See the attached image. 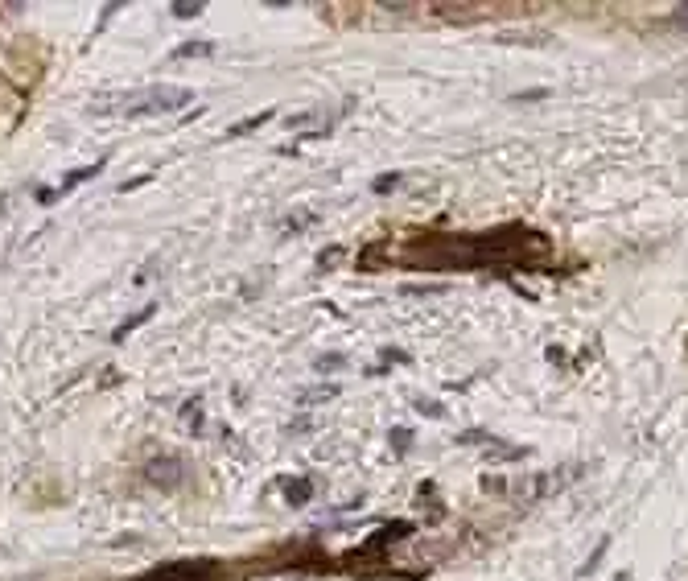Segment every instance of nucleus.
I'll list each match as a JSON object with an SVG mask.
<instances>
[{
    "label": "nucleus",
    "mask_w": 688,
    "mask_h": 581,
    "mask_svg": "<svg viewBox=\"0 0 688 581\" xmlns=\"http://www.w3.org/2000/svg\"><path fill=\"white\" fill-rule=\"evenodd\" d=\"M194 99L190 87H174V83H157V87H141V91H128L116 99V112L120 116H169L186 108Z\"/></svg>",
    "instance_id": "f257e3e1"
},
{
    "label": "nucleus",
    "mask_w": 688,
    "mask_h": 581,
    "mask_svg": "<svg viewBox=\"0 0 688 581\" xmlns=\"http://www.w3.org/2000/svg\"><path fill=\"white\" fill-rule=\"evenodd\" d=\"M145 474H149V483H157L161 491H174V487L186 483V462L182 458H153Z\"/></svg>",
    "instance_id": "f03ea898"
},
{
    "label": "nucleus",
    "mask_w": 688,
    "mask_h": 581,
    "mask_svg": "<svg viewBox=\"0 0 688 581\" xmlns=\"http://www.w3.org/2000/svg\"><path fill=\"white\" fill-rule=\"evenodd\" d=\"M141 581H215V573H211V565H165Z\"/></svg>",
    "instance_id": "7ed1b4c3"
},
{
    "label": "nucleus",
    "mask_w": 688,
    "mask_h": 581,
    "mask_svg": "<svg viewBox=\"0 0 688 581\" xmlns=\"http://www.w3.org/2000/svg\"><path fill=\"white\" fill-rule=\"evenodd\" d=\"M285 499L293 507H305L309 499H314V483H309V478H289V483H285Z\"/></svg>",
    "instance_id": "20e7f679"
},
{
    "label": "nucleus",
    "mask_w": 688,
    "mask_h": 581,
    "mask_svg": "<svg viewBox=\"0 0 688 581\" xmlns=\"http://www.w3.org/2000/svg\"><path fill=\"white\" fill-rule=\"evenodd\" d=\"M153 314H157V305H145V310H141V314H136V318L120 322V326H116V334H112V343H124V338H128V334H132L136 326H141V322H149Z\"/></svg>",
    "instance_id": "39448f33"
},
{
    "label": "nucleus",
    "mask_w": 688,
    "mask_h": 581,
    "mask_svg": "<svg viewBox=\"0 0 688 581\" xmlns=\"http://www.w3.org/2000/svg\"><path fill=\"white\" fill-rule=\"evenodd\" d=\"M264 120H272V112H260V116H248L244 124H235V128H231V136H244V132H252V128H260Z\"/></svg>",
    "instance_id": "423d86ee"
},
{
    "label": "nucleus",
    "mask_w": 688,
    "mask_h": 581,
    "mask_svg": "<svg viewBox=\"0 0 688 581\" xmlns=\"http://www.w3.org/2000/svg\"><path fill=\"white\" fill-rule=\"evenodd\" d=\"M606 549H610V540H602V544H598V553H594V557H590L586 565H581V569H577V577H586V573H594V569H598V561L606 557Z\"/></svg>",
    "instance_id": "0eeeda50"
},
{
    "label": "nucleus",
    "mask_w": 688,
    "mask_h": 581,
    "mask_svg": "<svg viewBox=\"0 0 688 581\" xmlns=\"http://www.w3.org/2000/svg\"><path fill=\"white\" fill-rule=\"evenodd\" d=\"M206 5H190V0H178V5H174V13L182 17V21H190V17H198Z\"/></svg>",
    "instance_id": "6e6552de"
},
{
    "label": "nucleus",
    "mask_w": 688,
    "mask_h": 581,
    "mask_svg": "<svg viewBox=\"0 0 688 581\" xmlns=\"http://www.w3.org/2000/svg\"><path fill=\"white\" fill-rule=\"evenodd\" d=\"M392 186H400V174H384V178H375V194H388Z\"/></svg>",
    "instance_id": "1a4fd4ad"
},
{
    "label": "nucleus",
    "mask_w": 688,
    "mask_h": 581,
    "mask_svg": "<svg viewBox=\"0 0 688 581\" xmlns=\"http://www.w3.org/2000/svg\"><path fill=\"white\" fill-rule=\"evenodd\" d=\"M417 408H421V413H429V417H445V408L437 400H417Z\"/></svg>",
    "instance_id": "9d476101"
},
{
    "label": "nucleus",
    "mask_w": 688,
    "mask_h": 581,
    "mask_svg": "<svg viewBox=\"0 0 688 581\" xmlns=\"http://www.w3.org/2000/svg\"><path fill=\"white\" fill-rule=\"evenodd\" d=\"M190 54H211V42H198V46H182L178 58H190Z\"/></svg>",
    "instance_id": "9b49d317"
},
{
    "label": "nucleus",
    "mask_w": 688,
    "mask_h": 581,
    "mask_svg": "<svg viewBox=\"0 0 688 581\" xmlns=\"http://www.w3.org/2000/svg\"><path fill=\"white\" fill-rule=\"evenodd\" d=\"M392 437H396V450H408V437H412V433H408V429H396V433H392Z\"/></svg>",
    "instance_id": "f8f14e48"
},
{
    "label": "nucleus",
    "mask_w": 688,
    "mask_h": 581,
    "mask_svg": "<svg viewBox=\"0 0 688 581\" xmlns=\"http://www.w3.org/2000/svg\"><path fill=\"white\" fill-rule=\"evenodd\" d=\"M676 21H680V25H688V5H680V13H676Z\"/></svg>",
    "instance_id": "ddd939ff"
},
{
    "label": "nucleus",
    "mask_w": 688,
    "mask_h": 581,
    "mask_svg": "<svg viewBox=\"0 0 688 581\" xmlns=\"http://www.w3.org/2000/svg\"><path fill=\"white\" fill-rule=\"evenodd\" d=\"M614 581H631V577H627V573H618V577H614Z\"/></svg>",
    "instance_id": "4468645a"
}]
</instances>
